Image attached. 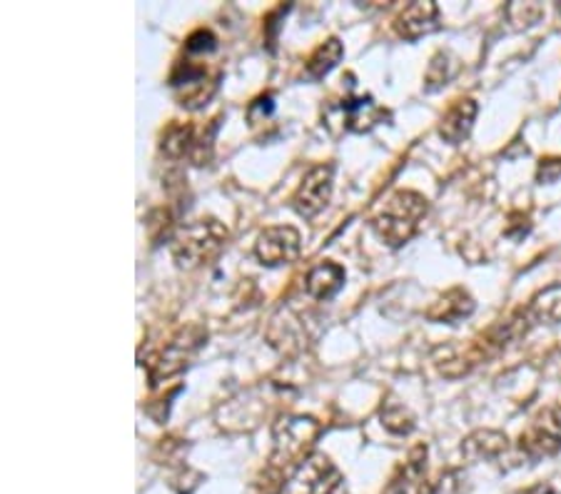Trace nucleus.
<instances>
[{
	"label": "nucleus",
	"instance_id": "obj_21",
	"mask_svg": "<svg viewBox=\"0 0 561 494\" xmlns=\"http://www.w3.org/2000/svg\"><path fill=\"white\" fill-rule=\"evenodd\" d=\"M218 48V40H215V36H212V31H207V28H200V31H195L193 36L187 38V43H185V50L190 56H200V53H212V50Z\"/></svg>",
	"mask_w": 561,
	"mask_h": 494
},
{
	"label": "nucleus",
	"instance_id": "obj_8",
	"mask_svg": "<svg viewBox=\"0 0 561 494\" xmlns=\"http://www.w3.org/2000/svg\"><path fill=\"white\" fill-rule=\"evenodd\" d=\"M332 165H317L302 180L297 188L295 197H292V205L302 215V218H315L317 213H322L327 203H330L332 195Z\"/></svg>",
	"mask_w": 561,
	"mask_h": 494
},
{
	"label": "nucleus",
	"instance_id": "obj_11",
	"mask_svg": "<svg viewBox=\"0 0 561 494\" xmlns=\"http://www.w3.org/2000/svg\"><path fill=\"white\" fill-rule=\"evenodd\" d=\"M472 312H474L472 294L464 288H452V290H447L442 298H439L435 305L427 310V317L431 320V323L456 325V323H462L464 317H469Z\"/></svg>",
	"mask_w": 561,
	"mask_h": 494
},
{
	"label": "nucleus",
	"instance_id": "obj_14",
	"mask_svg": "<svg viewBox=\"0 0 561 494\" xmlns=\"http://www.w3.org/2000/svg\"><path fill=\"white\" fill-rule=\"evenodd\" d=\"M507 435L497 430H477L464 439L462 453L472 462H481V459H497L509 447Z\"/></svg>",
	"mask_w": 561,
	"mask_h": 494
},
{
	"label": "nucleus",
	"instance_id": "obj_3",
	"mask_svg": "<svg viewBox=\"0 0 561 494\" xmlns=\"http://www.w3.org/2000/svg\"><path fill=\"white\" fill-rule=\"evenodd\" d=\"M275 453H272V470L282 472V470H292L295 472L297 467L305 462L313 449L315 439L319 435V424L313 418H282L278 424H275Z\"/></svg>",
	"mask_w": 561,
	"mask_h": 494
},
{
	"label": "nucleus",
	"instance_id": "obj_18",
	"mask_svg": "<svg viewBox=\"0 0 561 494\" xmlns=\"http://www.w3.org/2000/svg\"><path fill=\"white\" fill-rule=\"evenodd\" d=\"M342 56H344V48H342L340 40H337V38L325 40L322 46H319L307 60L309 77H315V81H322V77L330 73L337 63H340Z\"/></svg>",
	"mask_w": 561,
	"mask_h": 494
},
{
	"label": "nucleus",
	"instance_id": "obj_17",
	"mask_svg": "<svg viewBox=\"0 0 561 494\" xmlns=\"http://www.w3.org/2000/svg\"><path fill=\"white\" fill-rule=\"evenodd\" d=\"M526 310H529L534 323H561V285H551V288L541 290L537 298L526 305Z\"/></svg>",
	"mask_w": 561,
	"mask_h": 494
},
{
	"label": "nucleus",
	"instance_id": "obj_12",
	"mask_svg": "<svg viewBox=\"0 0 561 494\" xmlns=\"http://www.w3.org/2000/svg\"><path fill=\"white\" fill-rule=\"evenodd\" d=\"M431 360H435L437 370L442 372L444 377H464L474 365H479V358L472 345L469 348H460V345L454 342L439 345L435 354H431Z\"/></svg>",
	"mask_w": 561,
	"mask_h": 494
},
{
	"label": "nucleus",
	"instance_id": "obj_19",
	"mask_svg": "<svg viewBox=\"0 0 561 494\" xmlns=\"http://www.w3.org/2000/svg\"><path fill=\"white\" fill-rule=\"evenodd\" d=\"M382 422L387 430H392L394 435H407L414 427V418L410 414V410L400 402H390L382 410Z\"/></svg>",
	"mask_w": 561,
	"mask_h": 494
},
{
	"label": "nucleus",
	"instance_id": "obj_9",
	"mask_svg": "<svg viewBox=\"0 0 561 494\" xmlns=\"http://www.w3.org/2000/svg\"><path fill=\"white\" fill-rule=\"evenodd\" d=\"M474 118H477V103L472 98L454 100L442 116V123H439V137L449 145L464 143L474 128Z\"/></svg>",
	"mask_w": 561,
	"mask_h": 494
},
{
	"label": "nucleus",
	"instance_id": "obj_13",
	"mask_svg": "<svg viewBox=\"0 0 561 494\" xmlns=\"http://www.w3.org/2000/svg\"><path fill=\"white\" fill-rule=\"evenodd\" d=\"M344 285V267L337 263H319L307 275V294L315 300H330L332 294L342 290Z\"/></svg>",
	"mask_w": 561,
	"mask_h": 494
},
{
	"label": "nucleus",
	"instance_id": "obj_15",
	"mask_svg": "<svg viewBox=\"0 0 561 494\" xmlns=\"http://www.w3.org/2000/svg\"><path fill=\"white\" fill-rule=\"evenodd\" d=\"M195 145H197V130L193 125H187V123L170 125L166 130V135H162V143H160L162 153H166L168 158H172V160L185 158V155H187V158H193Z\"/></svg>",
	"mask_w": 561,
	"mask_h": 494
},
{
	"label": "nucleus",
	"instance_id": "obj_7",
	"mask_svg": "<svg viewBox=\"0 0 561 494\" xmlns=\"http://www.w3.org/2000/svg\"><path fill=\"white\" fill-rule=\"evenodd\" d=\"M302 248L300 232L290 225H275V228H267L260 238L255 242V255L267 267L288 265L292 260H297Z\"/></svg>",
	"mask_w": 561,
	"mask_h": 494
},
{
	"label": "nucleus",
	"instance_id": "obj_6",
	"mask_svg": "<svg viewBox=\"0 0 561 494\" xmlns=\"http://www.w3.org/2000/svg\"><path fill=\"white\" fill-rule=\"evenodd\" d=\"M561 449V412L547 410L539 420L529 424V430L522 432L520 453L529 462H539L544 457L557 455Z\"/></svg>",
	"mask_w": 561,
	"mask_h": 494
},
{
	"label": "nucleus",
	"instance_id": "obj_10",
	"mask_svg": "<svg viewBox=\"0 0 561 494\" xmlns=\"http://www.w3.org/2000/svg\"><path fill=\"white\" fill-rule=\"evenodd\" d=\"M437 15H439L437 3H431V0H425V3H412L404 8L400 19H397L394 28L400 33V38L417 40L437 28Z\"/></svg>",
	"mask_w": 561,
	"mask_h": 494
},
{
	"label": "nucleus",
	"instance_id": "obj_5",
	"mask_svg": "<svg viewBox=\"0 0 561 494\" xmlns=\"http://www.w3.org/2000/svg\"><path fill=\"white\" fill-rule=\"evenodd\" d=\"M340 484V472L322 455H313L302 462L282 484V494H332Z\"/></svg>",
	"mask_w": 561,
	"mask_h": 494
},
{
	"label": "nucleus",
	"instance_id": "obj_22",
	"mask_svg": "<svg viewBox=\"0 0 561 494\" xmlns=\"http://www.w3.org/2000/svg\"><path fill=\"white\" fill-rule=\"evenodd\" d=\"M537 180L541 185H551L561 180V158H544L537 168Z\"/></svg>",
	"mask_w": 561,
	"mask_h": 494
},
{
	"label": "nucleus",
	"instance_id": "obj_16",
	"mask_svg": "<svg viewBox=\"0 0 561 494\" xmlns=\"http://www.w3.org/2000/svg\"><path fill=\"white\" fill-rule=\"evenodd\" d=\"M342 110H344V116H347L344 123H347L350 130H355V133H365V130L377 125L385 116V110H379L373 103V98L347 100V103H342Z\"/></svg>",
	"mask_w": 561,
	"mask_h": 494
},
{
	"label": "nucleus",
	"instance_id": "obj_4",
	"mask_svg": "<svg viewBox=\"0 0 561 494\" xmlns=\"http://www.w3.org/2000/svg\"><path fill=\"white\" fill-rule=\"evenodd\" d=\"M205 340H207V333L203 327L190 325V327L178 329V333L172 335L166 345H162V350L155 352L148 362L153 385H158L160 379L172 377V375H178L180 370H185L187 360L203 348Z\"/></svg>",
	"mask_w": 561,
	"mask_h": 494
},
{
	"label": "nucleus",
	"instance_id": "obj_1",
	"mask_svg": "<svg viewBox=\"0 0 561 494\" xmlns=\"http://www.w3.org/2000/svg\"><path fill=\"white\" fill-rule=\"evenodd\" d=\"M427 210L429 203L425 195L414 193V190H400L375 215L373 230L390 248H400L414 238V232L419 230V222L427 215Z\"/></svg>",
	"mask_w": 561,
	"mask_h": 494
},
{
	"label": "nucleus",
	"instance_id": "obj_20",
	"mask_svg": "<svg viewBox=\"0 0 561 494\" xmlns=\"http://www.w3.org/2000/svg\"><path fill=\"white\" fill-rule=\"evenodd\" d=\"M452 75H454V65L449 63V56L447 53H437L435 58H431L429 73H427L429 91H435V88H439V85H444Z\"/></svg>",
	"mask_w": 561,
	"mask_h": 494
},
{
	"label": "nucleus",
	"instance_id": "obj_2",
	"mask_svg": "<svg viewBox=\"0 0 561 494\" xmlns=\"http://www.w3.org/2000/svg\"><path fill=\"white\" fill-rule=\"evenodd\" d=\"M170 242L172 260H175L178 267L193 270V267H200L220 255L224 242H228V228H224L220 220L212 218L197 220L183 225Z\"/></svg>",
	"mask_w": 561,
	"mask_h": 494
}]
</instances>
